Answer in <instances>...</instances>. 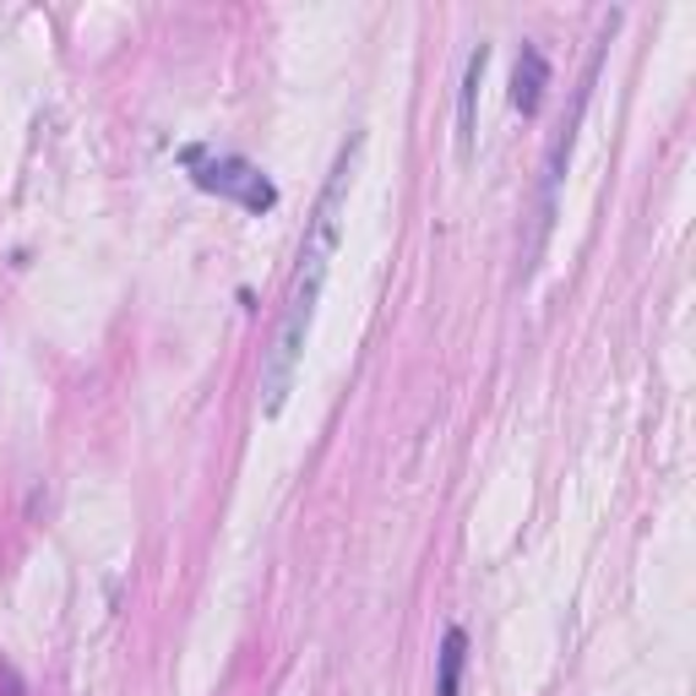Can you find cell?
Instances as JSON below:
<instances>
[{
    "label": "cell",
    "mask_w": 696,
    "mask_h": 696,
    "mask_svg": "<svg viewBox=\"0 0 696 696\" xmlns=\"http://www.w3.org/2000/svg\"><path fill=\"white\" fill-rule=\"evenodd\" d=\"M365 159V131H354L333 170L327 185L316 196V213L305 224V246H300V267H294V283H289V300H283V316L272 327V348L261 359V420H278L289 409V392H294V376H300V359L311 344V327H316V305H322V289H327V272L338 257V240H344V207H348V185L354 170Z\"/></svg>",
    "instance_id": "obj_1"
},
{
    "label": "cell",
    "mask_w": 696,
    "mask_h": 696,
    "mask_svg": "<svg viewBox=\"0 0 696 696\" xmlns=\"http://www.w3.org/2000/svg\"><path fill=\"white\" fill-rule=\"evenodd\" d=\"M485 72H490V44H479L468 55V72H463V87H457V159H474V137H479V87H485Z\"/></svg>",
    "instance_id": "obj_4"
},
{
    "label": "cell",
    "mask_w": 696,
    "mask_h": 696,
    "mask_svg": "<svg viewBox=\"0 0 696 696\" xmlns=\"http://www.w3.org/2000/svg\"><path fill=\"white\" fill-rule=\"evenodd\" d=\"M615 22H620V11H609L605 39H599V50H594V61H588L583 83H577V93H572V109H566V120H561V131H555L550 153H544V170H539V240H533V251H539V246L550 240V229H555V202H561V180H566V170H572L577 126H583V109H588V93H594V77H599V61H605V44H609V33H615Z\"/></svg>",
    "instance_id": "obj_3"
},
{
    "label": "cell",
    "mask_w": 696,
    "mask_h": 696,
    "mask_svg": "<svg viewBox=\"0 0 696 696\" xmlns=\"http://www.w3.org/2000/svg\"><path fill=\"white\" fill-rule=\"evenodd\" d=\"M180 164L196 180V191L240 202L246 213H272L278 207V185L240 153H213V148H180Z\"/></svg>",
    "instance_id": "obj_2"
},
{
    "label": "cell",
    "mask_w": 696,
    "mask_h": 696,
    "mask_svg": "<svg viewBox=\"0 0 696 696\" xmlns=\"http://www.w3.org/2000/svg\"><path fill=\"white\" fill-rule=\"evenodd\" d=\"M463 664H468V631L446 626V637H441V670H435V696H457Z\"/></svg>",
    "instance_id": "obj_6"
},
{
    "label": "cell",
    "mask_w": 696,
    "mask_h": 696,
    "mask_svg": "<svg viewBox=\"0 0 696 696\" xmlns=\"http://www.w3.org/2000/svg\"><path fill=\"white\" fill-rule=\"evenodd\" d=\"M544 87H550V61L539 44H522L518 50V66H512V109L522 120H533L544 109Z\"/></svg>",
    "instance_id": "obj_5"
},
{
    "label": "cell",
    "mask_w": 696,
    "mask_h": 696,
    "mask_svg": "<svg viewBox=\"0 0 696 696\" xmlns=\"http://www.w3.org/2000/svg\"><path fill=\"white\" fill-rule=\"evenodd\" d=\"M0 686H6V696H22V681H17V670H0Z\"/></svg>",
    "instance_id": "obj_7"
}]
</instances>
